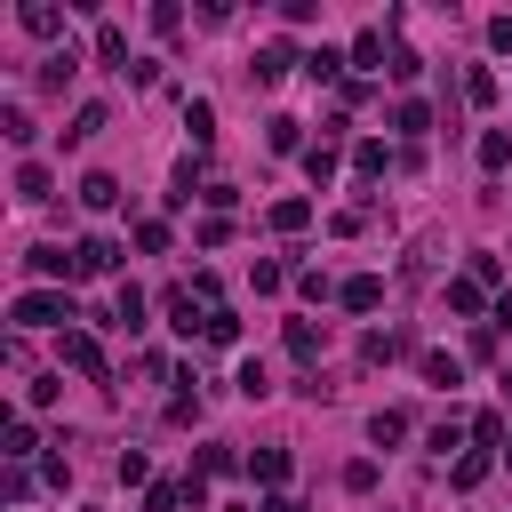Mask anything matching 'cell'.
Instances as JSON below:
<instances>
[{"label": "cell", "instance_id": "cell-1", "mask_svg": "<svg viewBox=\"0 0 512 512\" xmlns=\"http://www.w3.org/2000/svg\"><path fill=\"white\" fill-rule=\"evenodd\" d=\"M72 320V296L64 288H24L16 296V328H64Z\"/></svg>", "mask_w": 512, "mask_h": 512}, {"label": "cell", "instance_id": "cell-2", "mask_svg": "<svg viewBox=\"0 0 512 512\" xmlns=\"http://www.w3.org/2000/svg\"><path fill=\"white\" fill-rule=\"evenodd\" d=\"M72 272H80V280H104V272H120V240H104V232L72 240Z\"/></svg>", "mask_w": 512, "mask_h": 512}, {"label": "cell", "instance_id": "cell-3", "mask_svg": "<svg viewBox=\"0 0 512 512\" xmlns=\"http://www.w3.org/2000/svg\"><path fill=\"white\" fill-rule=\"evenodd\" d=\"M64 368H80V376H96V384L112 376V360H104V344H96L88 328H64Z\"/></svg>", "mask_w": 512, "mask_h": 512}, {"label": "cell", "instance_id": "cell-4", "mask_svg": "<svg viewBox=\"0 0 512 512\" xmlns=\"http://www.w3.org/2000/svg\"><path fill=\"white\" fill-rule=\"evenodd\" d=\"M184 504L200 512V472H192V480H152V488H144V512H184Z\"/></svg>", "mask_w": 512, "mask_h": 512}, {"label": "cell", "instance_id": "cell-5", "mask_svg": "<svg viewBox=\"0 0 512 512\" xmlns=\"http://www.w3.org/2000/svg\"><path fill=\"white\" fill-rule=\"evenodd\" d=\"M72 72H80V48H72V40L40 56V88H48V96H56V88H72Z\"/></svg>", "mask_w": 512, "mask_h": 512}, {"label": "cell", "instance_id": "cell-6", "mask_svg": "<svg viewBox=\"0 0 512 512\" xmlns=\"http://www.w3.org/2000/svg\"><path fill=\"white\" fill-rule=\"evenodd\" d=\"M336 304H344V312H376V304H384V280H376V272H352V280L336 288Z\"/></svg>", "mask_w": 512, "mask_h": 512}, {"label": "cell", "instance_id": "cell-7", "mask_svg": "<svg viewBox=\"0 0 512 512\" xmlns=\"http://www.w3.org/2000/svg\"><path fill=\"white\" fill-rule=\"evenodd\" d=\"M248 472H256L272 496H288V448H256V456H248Z\"/></svg>", "mask_w": 512, "mask_h": 512}, {"label": "cell", "instance_id": "cell-8", "mask_svg": "<svg viewBox=\"0 0 512 512\" xmlns=\"http://www.w3.org/2000/svg\"><path fill=\"white\" fill-rule=\"evenodd\" d=\"M24 264H32L40 280H80V272H72V248H56V240H48V248H32Z\"/></svg>", "mask_w": 512, "mask_h": 512}, {"label": "cell", "instance_id": "cell-9", "mask_svg": "<svg viewBox=\"0 0 512 512\" xmlns=\"http://www.w3.org/2000/svg\"><path fill=\"white\" fill-rule=\"evenodd\" d=\"M320 344H328L320 320H288V360H320Z\"/></svg>", "mask_w": 512, "mask_h": 512}, {"label": "cell", "instance_id": "cell-10", "mask_svg": "<svg viewBox=\"0 0 512 512\" xmlns=\"http://www.w3.org/2000/svg\"><path fill=\"white\" fill-rule=\"evenodd\" d=\"M488 464H496L488 448H464V456L448 464V488H480V480H488Z\"/></svg>", "mask_w": 512, "mask_h": 512}, {"label": "cell", "instance_id": "cell-11", "mask_svg": "<svg viewBox=\"0 0 512 512\" xmlns=\"http://www.w3.org/2000/svg\"><path fill=\"white\" fill-rule=\"evenodd\" d=\"M392 128H400V136L416 144V136L432 128V104H416V96H400V104H392Z\"/></svg>", "mask_w": 512, "mask_h": 512}, {"label": "cell", "instance_id": "cell-12", "mask_svg": "<svg viewBox=\"0 0 512 512\" xmlns=\"http://www.w3.org/2000/svg\"><path fill=\"white\" fill-rule=\"evenodd\" d=\"M112 328H128V336L144 328V288H128V280H120V296H112Z\"/></svg>", "mask_w": 512, "mask_h": 512}, {"label": "cell", "instance_id": "cell-13", "mask_svg": "<svg viewBox=\"0 0 512 512\" xmlns=\"http://www.w3.org/2000/svg\"><path fill=\"white\" fill-rule=\"evenodd\" d=\"M288 64H296V48H288V40H264V48H256V80H280Z\"/></svg>", "mask_w": 512, "mask_h": 512}, {"label": "cell", "instance_id": "cell-14", "mask_svg": "<svg viewBox=\"0 0 512 512\" xmlns=\"http://www.w3.org/2000/svg\"><path fill=\"white\" fill-rule=\"evenodd\" d=\"M368 440H376V448L408 440V416H400V408H376V416H368Z\"/></svg>", "mask_w": 512, "mask_h": 512}, {"label": "cell", "instance_id": "cell-15", "mask_svg": "<svg viewBox=\"0 0 512 512\" xmlns=\"http://www.w3.org/2000/svg\"><path fill=\"white\" fill-rule=\"evenodd\" d=\"M24 32H40V40H56V32H64V16H56L48 0H24Z\"/></svg>", "mask_w": 512, "mask_h": 512}, {"label": "cell", "instance_id": "cell-16", "mask_svg": "<svg viewBox=\"0 0 512 512\" xmlns=\"http://www.w3.org/2000/svg\"><path fill=\"white\" fill-rule=\"evenodd\" d=\"M96 56H104V64H120V72H128V32H120V24H96Z\"/></svg>", "mask_w": 512, "mask_h": 512}, {"label": "cell", "instance_id": "cell-17", "mask_svg": "<svg viewBox=\"0 0 512 512\" xmlns=\"http://www.w3.org/2000/svg\"><path fill=\"white\" fill-rule=\"evenodd\" d=\"M0 136H8V144H32L40 128H32V112H24V104H0Z\"/></svg>", "mask_w": 512, "mask_h": 512}, {"label": "cell", "instance_id": "cell-18", "mask_svg": "<svg viewBox=\"0 0 512 512\" xmlns=\"http://www.w3.org/2000/svg\"><path fill=\"white\" fill-rule=\"evenodd\" d=\"M184 128H192V144H208V136H216V104L192 96V104H184Z\"/></svg>", "mask_w": 512, "mask_h": 512}, {"label": "cell", "instance_id": "cell-19", "mask_svg": "<svg viewBox=\"0 0 512 512\" xmlns=\"http://www.w3.org/2000/svg\"><path fill=\"white\" fill-rule=\"evenodd\" d=\"M480 168H512V128H488L480 136Z\"/></svg>", "mask_w": 512, "mask_h": 512}, {"label": "cell", "instance_id": "cell-20", "mask_svg": "<svg viewBox=\"0 0 512 512\" xmlns=\"http://www.w3.org/2000/svg\"><path fill=\"white\" fill-rule=\"evenodd\" d=\"M392 160H400V152H384V144H376V136H368V144H352V168H360V176H384V168H392Z\"/></svg>", "mask_w": 512, "mask_h": 512}, {"label": "cell", "instance_id": "cell-21", "mask_svg": "<svg viewBox=\"0 0 512 512\" xmlns=\"http://www.w3.org/2000/svg\"><path fill=\"white\" fill-rule=\"evenodd\" d=\"M304 176L328 192V184H336V144H312V152H304Z\"/></svg>", "mask_w": 512, "mask_h": 512}, {"label": "cell", "instance_id": "cell-22", "mask_svg": "<svg viewBox=\"0 0 512 512\" xmlns=\"http://www.w3.org/2000/svg\"><path fill=\"white\" fill-rule=\"evenodd\" d=\"M48 192H56V184H48V168H40V160H24V168H16V200H48Z\"/></svg>", "mask_w": 512, "mask_h": 512}, {"label": "cell", "instance_id": "cell-23", "mask_svg": "<svg viewBox=\"0 0 512 512\" xmlns=\"http://www.w3.org/2000/svg\"><path fill=\"white\" fill-rule=\"evenodd\" d=\"M112 200H120V184H112L104 168H96V176H80V208H112Z\"/></svg>", "mask_w": 512, "mask_h": 512}, {"label": "cell", "instance_id": "cell-24", "mask_svg": "<svg viewBox=\"0 0 512 512\" xmlns=\"http://www.w3.org/2000/svg\"><path fill=\"white\" fill-rule=\"evenodd\" d=\"M312 224V200H272V232H304Z\"/></svg>", "mask_w": 512, "mask_h": 512}, {"label": "cell", "instance_id": "cell-25", "mask_svg": "<svg viewBox=\"0 0 512 512\" xmlns=\"http://www.w3.org/2000/svg\"><path fill=\"white\" fill-rule=\"evenodd\" d=\"M360 352L384 368V360H400V352H408V336H392V328H368V344H360Z\"/></svg>", "mask_w": 512, "mask_h": 512}, {"label": "cell", "instance_id": "cell-26", "mask_svg": "<svg viewBox=\"0 0 512 512\" xmlns=\"http://www.w3.org/2000/svg\"><path fill=\"white\" fill-rule=\"evenodd\" d=\"M424 384H440V392H456V384H464V368H456L448 352H424Z\"/></svg>", "mask_w": 512, "mask_h": 512}, {"label": "cell", "instance_id": "cell-27", "mask_svg": "<svg viewBox=\"0 0 512 512\" xmlns=\"http://www.w3.org/2000/svg\"><path fill=\"white\" fill-rule=\"evenodd\" d=\"M96 128H104V104H80V112H72V128H64V144H88Z\"/></svg>", "mask_w": 512, "mask_h": 512}, {"label": "cell", "instance_id": "cell-28", "mask_svg": "<svg viewBox=\"0 0 512 512\" xmlns=\"http://www.w3.org/2000/svg\"><path fill=\"white\" fill-rule=\"evenodd\" d=\"M272 392V368L264 360H240V400H264Z\"/></svg>", "mask_w": 512, "mask_h": 512}, {"label": "cell", "instance_id": "cell-29", "mask_svg": "<svg viewBox=\"0 0 512 512\" xmlns=\"http://www.w3.org/2000/svg\"><path fill=\"white\" fill-rule=\"evenodd\" d=\"M32 448H40V440H32V424H24V416H16V424H8V440H0V456H8V464H24V456H32Z\"/></svg>", "mask_w": 512, "mask_h": 512}, {"label": "cell", "instance_id": "cell-30", "mask_svg": "<svg viewBox=\"0 0 512 512\" xmlns=\"http://www.w3.org/2000/svg\"><path fill=\"white\" fill-rule=\"evenodd\" d=\"M232 464H240V456H232V448H224V440H208V448H200V480H224V472H232Z\"/></svg>", "mask_w": 512, "mask_h": 512}, {"label": "cell", "instance_id": "cell-31", "mask_svg": "<svg viewBox=\"0 0 512 512\" xmlns=\"http://www.w3.org/2000/svg\"><path fill=\"white\" fill-rule=\"evenodd\" d=\"M448 312L472 320V312H480V280H448Z\"/></svg>", "mask_w": 512, "mask_h": 512}, {"label": "cell", "instance_id": "cell-32", "mask_svg": "<svg viewBox=\"0 0 512 512\" xmlns=\"http://www.w3.org/2000/svg\"><path fill=\"white\" fill-rule=\"evenodd\" d=\"M376 56H384V32H376V24H368V32H360V40H352V64H368V72H376Z\"/></svg>", "mask_w": 512, "mask_h": 512}, {"label": "cell", "instance_id": "cell-33", "mask_svg": "<svg viewBox=\"0 0 512 512\" xmlns=\"http://www.w3.org/2000/svg\"><path fill=\"white\" fill-rule=\"evenodd\" d=\"M304 72H312V80H336V72H344V56H336V48H312V56H304Z\"/></svg>", "mask_w": 512, "mask_h": 512}, {"label": "cell", "instance_id": "cell-34", "mask_svg": "<svg viewBox=\"0 0 512 512\" xmlns=\"http://www.w3.org/2000/svg\"><path fill=\"white\" fill-rule=\"evenodd\" d=\"M136 248H144V256H160V248H168V224H160V216H144V224H136Z\"/></svg>", "mask_w": 512, "mask_h": 512}, {"label": "cell", "instance_id": "cell-35", "mask_svg": "<svg viewBox=\"0 0 512 512\" xmlns=\"http://www.w3.org/2000/svg\"><path fill=\"white\" fill-rule=\"evenodd\" d=\"M200 336H208V344H232V336H240V320H232V312H224V304H216V312H208V328H200Z\"/></svg>", "mask_w": 512, "mask_h": 512}, {"label": "cell", "instance_id": "cell-36", "mask_svg": "<svg viewBox=\"0 0 512 512\" xmlns=\"http://www.w3.org/2000/svg\"><path fill=\"white\" fill-rule=\"evenodd\" d=\"M56 384H64V376H32V384H24V408H56Z\"/></svg>", "mask_w": 512, "mask_h": 512}, {"label": "cell", "instance_id": "cell-37", "mask_svg": "<svg viewBox=\"0 0 512 512\" xmlns=\"http://www.w3.org/2000/svg\"><path fill=\"white\" fill-rule=\"evenodd\" d=\"M152 32H160V40H176V32H184V8H168V0H160V8H152Z\"/></svg>", "mask_w": 512, "mask_h": 512}, {"label": "cell", "instance_id": "cell-38", "mask_svg": "<svg viewBox=\"0 0 512 512\" xmlns=\"http://www.w3.org/2000/svg\"><path fill=\"white\" fill-rule=\"evenodd\" d=\"M384 72H392V80H416V72H424V56H416V48H392V64H384Z\"/></svg>", "mask_w": 512, "mask_h": 512}, {"label": "cell", "instance_id": "cell-39", "mask_svg": "<svg viewBox=\"0 0 512 512\" xmlns=\"http://www.w3.org/2000/svg\"><path fill=\"white\" fill-rule=\"evenodd\" d=\"M296 128H304V120H288V112H280V120H272V152H296V144H304Z\"/></svg>", "mask_w": 512, "mask_h": 512}, {"label": "cell", "instance_id": "cell-40", "mask_svg": "<svg viewBox=\"0 0 512 512\" xmlns=\"http://www.w3.org/2000/svg\"><path fill=\"white\" fill-rule=\"evenodd\" d=\"M432 448L448 456V448H464V416H440V432H432Z\"/></svg>", "mask_w": 512, "mask_h": 512}, {"label": "cell", "instance_id": "cell-41", "mask_svg": "<svg viewBox=\"0 0 512 512\" xmlns=\"http://www.w3.org/2000/svg\"><path fill=\"white\" fill-rule=\"evenodd\" d=\"M120 480H128V488H144V480H152V464H144V448H128V456H120Z\"/></svg>", "mask_w": 512, "mask_h": 512}, {"label": "cell", "instance_id": "cell-42", "mask_svg": "<svg viewBox=\"0 0 512 512\" xmlns=\"http://www.w3.org/2000/svg\"><path fill=\"white\" fill-rule=\"evenodd\" d=\"M344 488H352V496H368V488H376V464H368V456H360V464H344Z\"/></svg>", "mask_w": 512, "mask_h": 512}, {"label": "cell", "instance_id": "cell-43", "mask_svg": "<svg viewBox=\"0 0 512 512\" xmlns=\"http://www.w3.org/2000/svg\"><path fill=\"white\" fill-rule=\"evenodd\" d=\"M488 48H504V56H512V16H496V24H488Z\"/></svg>", "mask_w": 512, "mask_h": 512}, {"label": "cell", "instance_id": "cell-44", "mask_svg": "<svg viewBox=\"0 0 512 512\" xmlns=\"http://www.w3.org/2000/svg\"><path fill=\"white\" fill-rule=\"evenodd\" d=\"M256 512H304V504H296V496H264Z\"/></svg>", "mask_w": 512, "mask_h": 512}, {"label": "cell", "instance_id": "cell-45", "mask_svg": "<svg viewBox=\"0 0 512 512\" xmlns=\"http://www.w3.org/2000/svg\"><path fill=\"white\" fill-rule=\"evenodd\" d=\"M488 328H512V296H496V320Z\"/></svg>", "mask_w": 512, "mask_h": 512}, {"label": "cell", "instance_id": "cell-46", "mask_svg": "<svg viewBox=\"0 0 512 512\" xmlns=\"http://www.w3.org/2000/svg\"><path fill=\"white\" fill-rule=\"evenodd\" d=\"M504 400H512V368H504Z\"/></svg>", "mask_w": 512, "mask_h": 512}]
</instances>
